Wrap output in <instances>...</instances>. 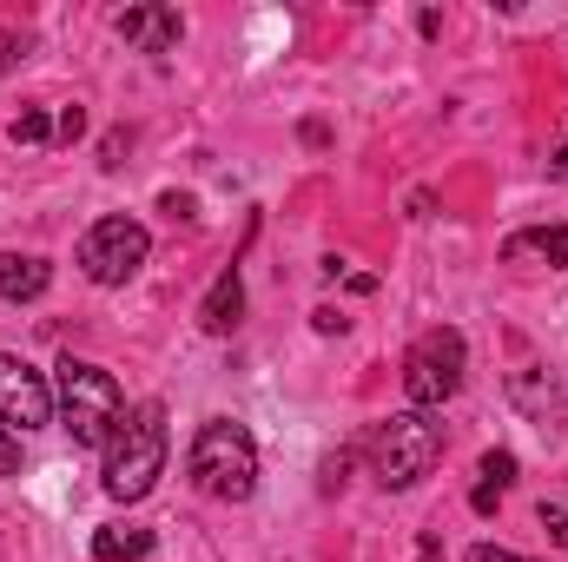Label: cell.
Listing matches in <instances>:
<instances>
[{
  "label": "cell",
  "instance_id": "52a82bcc",
  "mask_svg": "<svg viewBox=\"0 0 568 562\" xmlns=\"http://www.w3.org/2000/svg\"><path fill=\"white\" fill-rule=\"evenodd\" d=\"M40 423H53V384L27 358L0 351V430H40Z\"/></svg>",
  "mask_w": 568,
  "mask_h": 562
},
{
  "label": "cell",
  "instance_id": "8992f818",
  "mask_svg": "<svg viewBox=\"0 0 568 562\" xmlns=\"http://www.w3.org/2000/svg\"><path fill=\"white\" fill-rule=\"evenodd\" d=\"M456 384H463V338H456V331H429V338H417V351L404 358L410 411H436L443 398H456Z\"/></svg>",
  "mask_w": 568,
  "mask_h": 562
},
{
  "label": "cell",
  "instance_id": "d6986e66",
  "mask_svg": "<svg viewBox=\"0 0 568 562\" xmlns=\"http://www.w3.org/2000/svg\"><path fill=\"white\" fill-rule=\"evenodd\" d=\"M7 53H13V40H7V33H0V73H7Z\"/></svg>",
  "mask_w": 568,
  "mask_h": 562
},
{
  "label": "cell",
  "instance_id": "ac0fdd59",
  "mask_svg": "<svg viewBox=\"0 0 568 562\" xmlns=\"http://www.w3.org/2000/svg\"><path fill=\"white\" fill-rule=\"evenodd\" d=\"M80 133H87V113H80V107H67V113H60V140H80Z\"/></svg>",
  "mask_w": 568,
  "mask_h": 562
},
{
  "label": "cell",
  "instance_id": "e0dca14e",
  "mask_svg": "<svg viewBox=\"0 0 568 562\" xmlns=\"http://www.w3.org/2000/svg\"><path fill=\"white\" fill-rule=\"evenodd\" d=\"M469 562H529V556H516V550H496V543H476V550H469Z\"/></svg>",
  "mask_w": 568,
  "mask_h": 562
},
{
  "label": "cell",
  "instance_id": "9a60e30c",
  "mask_svg": "<svg viewBox=\"0 0 568 562\" xmlns=\"http://www.w3.org/2000/svg\"><path fill=\"white\" fill-rule=\"evenodd\" d=\"M542 530H549V536L568 550V510H562V503H542Z\"/></svg>",
  "mask_w": 568,
  "mask_h": 562
},
{
  "label": "cell",
  "instance_id": "8fae6325",
  "mask_svg": "<svg viewBox=\"0 0 568 562\" xmlns=\"http://www.w3.org/2000/svg\"><path fill=\"white\" fill-rule=\"evenodd\" d=\"M239 318H245V284H239V272H219V284H212L205 304H199V324H205L212 338H232Z\"/></svg>",
  "mask_w": 568,
  "mask_h": 562
},
{
  "label": "cell",
  "instance_id": "9c48e42d",
  "mask_svg": "<svg viewBox=\"0 0 568 562\" xmlns=\"http://www.w3.org/2000/svg\"><path fill=\"white\" fill-rule=\"evenodd\" d=\"M503 259L509 265H549V272H562L568 265V225H529V232H516L509 245H503Z\"/></svg>",
  "mask_w": 568,
  "mask_h": 562
},
{
  "label": "cell",
  "instance_id": "7c38bea8",
  "mask_svg": "<svg viewBox=\"0 0 568 562\" xmlns=\"http://www.w3.org/2000/svg\"><path fill=\"white\" fill-rule=\"evenodd\" d=\"M93 556H100V562H140V556H152V530H133V523H106V530L93 536Z\"/></svg>",
  "mask_w": 568,
  "mask_h": 562
},
{
  "label": "cell",
  "instance_id": "30bf717a",
  "mask_svg": "<svg viewBox=\"0 0 568 562\" xmlns=\"http://www.w3.org/2000/svg\"><path fill=\"white\" fill-rule=\"evenodd\" d=\"M47 284H53V265H47V259H33V252H0V298H7V304H33Z\"/></svg>",
  "mask_w": 568,
  "mask_h": 562
},
{
  "label": "cell",
  "instance_id": "5b68a950",
  "mask_svg": "<svg viewBox=\"0 0 568 562\" xmlns=\"http://www.w3.org/2000/svg\"><path fill=\"white\" fill-rule=\"evenodd\" d=\"M145 252H152V232H145L140 219L113 212V219H93V225H87V239H80V272L93 284H126L145 265Z\"/></svg>",
  "mask_w": 568,
  "mask_h": 562
},
{
  "label": "cell",
  "instance_id": "2e32d148",
  "mask_svg": "<svg viewBox=\"0 0 568 562\" xmlns=\"http://www.w3.org/2000/svg\"><path fill=\"white\" fill-rule=\"evenodd\" d=\"M20 470V443H13V430H0V476H13Z\"/></svg>",
  "mask_w": 568,
  "mask_h": 562
},
{
  "label": "cell",
  "instance_id": "ffe728a7",
  "mask_svg": "<svg viewBox=\"0 0 568 562\" xmlns=\"http://www.w3.org/2000/svg\"><path fill=\"white\" fill-rule=\"evenodd\" d=\"M556 172H568V145H562V159H556Z\"/></svg>",
  "mask_w": 568,
  "mask_h": 562
},
{
  "label": "cell",
  "instance_id": "277c9868",
  "mask_svg": "<svg viewBox=\"0 0 568 562\" xmlns=\"http://www.w3.org/2000/svg\"><path fill=\"white\" fill-rule=\"evenodd\" d=\"M443 456V423L429 411H397L390 423H377V443H371V470L384 490H410L424 483Z\"/></svg>",
  "mask_w": 568,
  "mask_h": 562
},
{
  "label": "cell",
  "instance_id": "ba28073f",
  "mask_svg": "<svg viewBox=\"0 0 568 562\" xmlns=\"http://www.w3.org/2000/svg\"><path fill=\"white\" fill-rule=\"evenodd\" d=\"M113 27H120L133 47H145V53H172L179 33H185L179 7H126V13H113Z\"/></svg>",
  "mask_w": 568,
  "mask_h": 562
},
{
  "label": "cell",
  "instance_id": "6da1fadb",
  "mask_svg": "<svg viewBox=\"0 0 568 562\" xmlns=\"http://www.w3.org/2000/svg\"><path fill=\"white\" fill-rule=\"evenodd\" d=\"M159 476H165V404H140V411H126L120 430L106 436L100 483H106L113 503H140Z\"/></svg>",
  "mask_w": 568,
  "mask_h": 562
},
{
  "label": "cell",
  "instance_id": "4fadbf2b",
  "mask_svg": "<svg viewBox=\"0 0 568 562\" xmlns=\"http://www.w3.org/2000/svg\"><path fill=\"white\" fill-rule=\"evenodd\" d=\"M53 133H60V127H53V120H47L40 107H27V113L13 120V145H47Z\"/></svg>",
  "mask_w": 568,
  "mask_h": 562
},
{
  "label": "cell",
  "instance_id": "3957f363",
  "mask_svg": "<svg viewBox=\"0 0 568 562\" xmlns=\"http://www.w3.org/2000/svg\"><path fill=\"white\" fill-rule=\"evenodd\" d=\"M53 411H60V423L73 430V443H87V450L100 443V450H106V436H113L120 418H126V391L113 384V371L67 358V364L53 371Z\"/></svg>",
  "mask_w": 568,
  "mask_h": 562
},
{
  "label": "cell",
  "instance_id": "5bb4252c",
  "mask_svg": "<svg viewBox=\"0 0 568 562\" xmlns=\"http://www.w3.org/2000/svg\"><path fill=\"white\" fill-rule=\"evenodd\" d=\"M483 483H489V490L516 483V456H509V450H489V456H483Z\"/></svg>",
  "mask_w": 568,
  "mask_h": 562
},
{
  "label": "cell",
  "instance_id": "7a4b0ae2",
  "mask_svg": "<svg viewBox=\"0 0 568 562\" xmlns=\"http://www.w3.org/2000/svg\"><path fill=\"white\" fill-rule=\"evenodd\" d=\"M185 470H192V483H199L205 496L245 503V496L258 490V443H252L245 423L212 418V423H199V436H192V450H185Z\"/></svg>",
  "mask_w": 568,
  "mask_h": 562
}]
</instances>
